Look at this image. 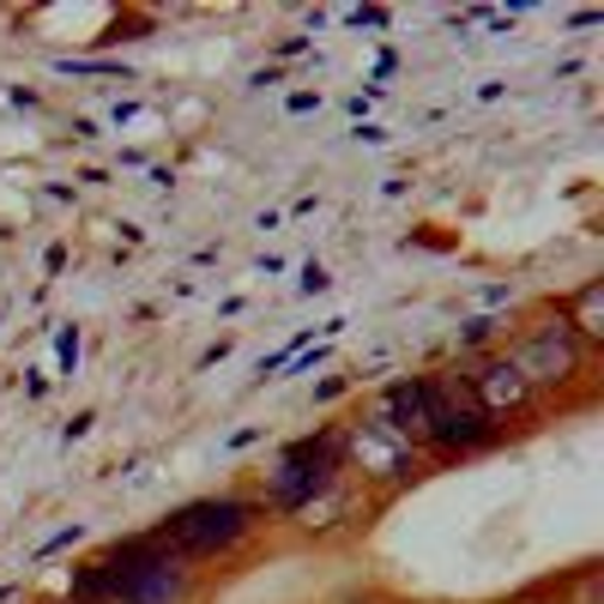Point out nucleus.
Listing matches in <instances>:
<instances>
[{
	"label": "nucleus",
	"mask_w": 604,
	"mask_h": 604,
	"mask_svg": "<svg viewBox=\"0 0 604 604\" xmlns=\"http://www.w3.org/2000/svg\"><path fill=\"white\" fill-rule=\"evenodd\" d=\"M502 423L484 417V405L471 400L466 375L454 363L423 369V459L430 466H454V459H478L490 447H502Z\"/></svg>",
	"instance_id": "obj_3"
},
{
	"label": "nucleus",
	"mask_w": 604,
	"mask_h": 604,
	"mask_svg": "<svg viewBox=\"0 0 604 604\" xmlns=\"http://www.w3.org/2000/svg\"><path fill=\"white\" fill-rule=\"evenodd\" d=\"M332 442H339L345 478L363 484V490H400V484H411V478H423V471H430L423 447L405 442V435H393L388 423H375L363 405L345 411V417L332 423Z\"/></svg>",
	"instance_id": "obj_6"
},
{
	"label": "nucleus",
	"mask_w": 604,
	"mask_h": 604,
	"mask_svg": "<svg viewBox=\"0 0 604 604\" xmlns=\"http://www.w3.org/2000/svg\"><path fill=\"white\" fill-rule=\"evenodd\" d=\"M320 290H332V278H327V266H320V261H308L303 266V297H320Z\"/></svg>",
	"instance_id": "obj_12"
},
{
	"label": "nucleus",
	"mask_w": 604,
	"mask_h": 604,
	"mask_svg": "<svg viewBox=\"0 0 604 604\" xmlns=\"http://www.w3.org/2000/svg\"><path fill=\"white\" fill-rule=\"evenodd\" d=\"M261 526H266V513H261V502H254V490H224V496H194V502L170 508L151 532H158L182 562L205 569V562L236 557Z\"/></svg>",
	"instance_id": "obj_4"
},
{
	"label": "nucleus",
	"mask_w": 604,
	"mask_h": 604,
	"mask_svg": "<svg viewBox=\"0 0 604 604\" xmlns=\"http://www.w3.org/2000/svg\"><path fill=\"white\" fill-rule=\"evenodd\" d=\"M92 423H97V417H92V411H80V417H73V423H67V442H80V435H85V430H92Z\"/></svg>",
	"instance_id": "obj_16"
},
{
	"label": "nucleus",
	"mask_w": 604,
	"mask_h": 604,
	"mask_svg": "<svg viewBox=\"0 0 604 604\" xmlns=\"http://www.w3.org/2000/svg\"><path fill=\"white\" fill-rule=\"evenodd\" d=\"M339 484H345L339 442H332V423H320V430H308V435H297V442L278 447V459L266 466L254 502H261L266 520H290V526H297L303 513L315 508L320 496H332Z\"/></svg>",
	"instance_id": "obj_5"
},
{
	"label": "nucleus",
	"mask_w": 604,
	"mask_h": 604,
	"mask_svg": "<svg viewBox=\"0 0 604 604\" xmlns=\"http://www.w3.org/2000/svg\"><path fill=\"white\" fill-rule=\"evenodd\" d=\"M502 320L496 315H478V320H466V327H459V357H478V351H496V345H502Z\"/></svg>",
	"instance_id": "obj_10"
},
{
	"label": "nucleus",
	"mask_w": 604,
	"mask_h": 604,
	"mask_svg": "<svg viewBox=\"0 0 604 604\" xmlns=\"http://www.w3.org/2000/svg\"><path fill=\"white\" fill-rule=\"evenodd\" d=\"M459 375H466V388H471V400L484 405V417H496L508 430V423H526V417H538V393L526 388V375L508 363L502 351H478V357H459Z\"/></svg>",
	"instance_id": "obj_7"
},
{
	"label": "nucleus",
	"mask_w": 604,
	"mask_h": 604,
	"mask_svg": "<svg viewBox=\"0 0 604 604\" xmlns=\"http://www.w3.org/2000/svg\"><path fill=\"white\" fill-rule=\"evenodd\" d=\"M61 604H67V598H61Z\"/></svg>",
	"instance_id": "obj_19"
},
{
	"label": "nucleus",
	"mask_w": 604,
	"mask_h": 604,
	"mask_svg": "<svg viewBox=\"0 0 604 604\" xmlns=\"http://www.w3.org/2000/svg\"><path fill=\"white\" fill-rule=\"evenodd\" d=\"M496 351H502L508 363L526 375V388L538 393V405L574 400L581 388L593 393V363H598V351L557 315V303H538L526 320H513Z\"/></svg>",
	"instance_id": "obj_2"
},
{
	"label": "nucleus",
	"mask_w": 604,
	"mask_h": 604,
	"mask_svg": "<svg viewBox=\"0 0 604 604\" xmlns=\"http://www.w3.org/2000/svg\"><path fill=\"white\" fill-rule=\"evenodd\" d=\"M363 411H369L375 423H388L393 435H405V442L423 447V375H393L388 388L369 393Z\"/></svg>",
	"instance_id": "obj_8"
},
{
	"label": "nucleus",
	"mask_w": 604,
	"mask_h": 604,
	"mask_svg": "<svg viewBox=\"0 0 604 604\" xmlns=\"http://www.w3.org/2000/svg\"><path fill=\"white\" fill-rule=\"evenodd\" d=\"M55 351H61V363H80V327H67V332H61V345H55Z\"/></svg>",
	"instance_id": "obj_14"
},
{
	"label": "nucleus",
	"mask_w": 604,
	"mask_h": 604,
	"mask_svg": "<svg viewBox=\"0 0 604 604\" xmlns=\"http://www.w3.org/2000/svg\"><path fill=\"white\" fill-rule=\"evenodd\" d=\"M520 604H569V598H562V593H557V598H538V593H532V598H520Z\"/></svg>",
	"instance_id": "obj_17"
},
{
	"label": "nucleus",
	"mask_w": 604,
	"mask_h": 604,
	"mask_svg": "<svg viewBox=\"0 0 604 604\" xmlns=\"http://www.w3.org/2000/svg\"><path fill=\"white\" fill-rule=\"evenodd\" d=\"M351 24H357V31H363V24H388V12H381V7H363V12H351Z\"/></svg>",
	"instance_id": "obj_15"
},
{
	"label": "nucleus",
	"mask_w": 604,
	"mask_h": 604,
	"mask_svg": "<svg viewBox=\"0 0 604 604\" xmlns=\"http://www.w3.org/2000/svg\"><path fill=\"white\" fill-rule=\"evenodd\" d=\"M80 538H85V526H61V532L49 538V544L36 550V557H55V550H73V544H80Z\"/></svg>",
	"instance_id": "obj_13"
},
{
	"label": "nucleus",
	"mask_w": 604,
	"mask_h": 604,
	"mask_svg": "<svg viewBox=\"0 0 604 604\" xmlns=\"http://www.w3.org/2000/svg\"><path fill=\"white\" fill-rule=\"evenodd\" d=\"M200 569L158 532H127L67 569V604H194Z\"/></svg>",
	"instance_id": "obj_1"
},
{
	"label": "nucleus",
	"mask_w": 604,
	"mask_h": 604,
	"mask_svg": "<svg viewBox=\"0 0 604 604\" xmlns=\"http://www.w3.org/2000/svg\"><path fill=\"white\" fill-rule=\"evenodd\" d=\"M557 315L569 320L593 351H604V278H586L574 297H557Z\"/></svg>",
	"instance_id": "obj_9"
},
{
	"label": "nucleus",
	"mask_w": 604,
	"mask_h": 604,
	"mask_svg": "<svg viewBox=\"0 0 604 604\" xmlns=\"http://www.w3.org/2000/svg\"><path fill=\"white\" fill-rule=\"evenodd\" d=\"M357 604H375V598H357Z\"/></svg>",
	"instance_id": "obj_18"
},
{
	"label": "nucleus",
	"mask_w": 604,
	"mask_h": 604,
	"mask_svg": "<svg viewBox=\"0 0 604 604\" xmlns=\"http://www.w3.org/2000/svg\"><path fill=\"white\" fill-rule=\"evenodd\" d=\"M61 73H109V80H115V73H121V80H127V67H121V61H61Z\"/></svg>",
	"instance_id": "obj_11"
}]
</instances>
